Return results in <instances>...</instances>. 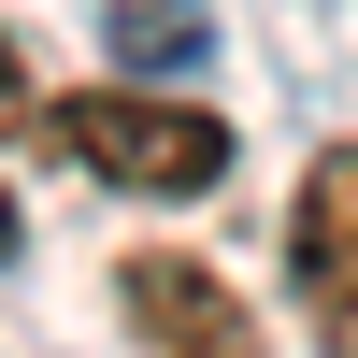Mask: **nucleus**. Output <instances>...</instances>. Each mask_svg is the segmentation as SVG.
Returning a JSON list of instances; mask_svg holds the SVG:
<instances>
[{"mask_svg":"<svg viewBox=\"0 0 358 358\" xmlns=\"http://www.w3.org/2000/svg\"><path fill=\"white\" fill-rule=\"evenodd\" d=\"M43 129H57V158L101 172L115 201H201L229 172V115L215 101H172V86H72Z\"/></svg>","mask_w":358,"mask_h":358,"instance_id":"obj_1","label":"nucleus"},{"mask_svg":"<svg viewBox=\"0 0 358 358\" xmlns=\"http://www.w3.org/2000/svg\"><path fill=\"white\" fill-rule=\"evenodd\" d=\"M115 315H129L143 358H273V330L244 315V287L201 273V258H172V244L115 258Z\"/></svg>","mask_w":358,"mask_h":358,"instance_id":"obj_2","label":"nucleus"},{"mask_svg":"<svg viewBox=\"0 0 358 358\" xmlns=\"http://www.w3.org/2000/svg\"><path fill=\"white\" fill-rule=\"evenodd\" d=\"M287 287H301L315 344L358 358V143H330V158L301 172V215H287Z\"/></svg>","mask_w":358,"mask_h":358,"instance_id":"obj_3","label":"nucleus"},{"mask_svg":"<svg viewBox=\"0 0 358 358\" xmlns=\"http://www.w3.org/2000/svg\"><path fill=\"white\" fill-rule=\"evenodd\" d=\"M0 129H29V57H15V29H0Z\"/></svg>","mask_w":358,"mask_h":358,"instance_id":"obj_4","label":"nucleus"},{"mask_svg":"<svg viewBox=\"0 0 358 358\" xmlns=\"http://www.w3.org/2000/svg\"><path fill=\"white\" fill-rule=\"evenodd\" d=\"M0 258H15V187H0Z\"/></svg>","mask_w":358,"mask_h":358,"instance_id":"obj_5","label":"nucleus"}]
</instances>
